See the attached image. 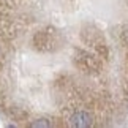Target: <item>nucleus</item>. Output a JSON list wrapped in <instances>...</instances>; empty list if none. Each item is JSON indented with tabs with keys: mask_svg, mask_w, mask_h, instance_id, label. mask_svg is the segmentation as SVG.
Returning <instances> with one entry per match:
<instances>
[{
	"mask_svg": "<svg viewBox=\"0 0 128 128\" xmlns=\"http://www.w3.org/2000/svg\"><path fill=\"white\" fill-rule=\"evenodd\" d=\"M79 56L82 58V68H86V70H95V68H98V63L95 62V58L92 56L84 54V52H79Z\"/></svg>",
	"mask_w": 128,
	"mask_h": 128,
	"instance_id": "2",
	"label": "nucleus"
},
{
	"mask_svg": "<svg viewBox=\"0 0 128 128\" xmlns=\"http://www.w3.org/2000/svg\"><path fill=\"white\" fill-rule=\"evenodd\" d=\"M30 126H33V128H48V126H51V124H49L46 119H38L35 122H32Z\"/></svg>",
	"mask_w": 128,
	"mask_h": 128,
	"instance_id": "3",
	"label": "nucleus"
},
{
	"mask_svg": "<svg viewBox=\"0 0 128 128\" xmlns=\"http://www.w3.org/2000/svg\"><path fill=\"white\" fill-rule=\"evenodd\" d=\"M70 124L76 128H87L92 125V116L87 111H78L71 116Z\"/></svg>",
	"mask_w": 128,
	"mask_h": 128,
	"instance_id": "1",
	"label": "nucleus"
}]
</instances>
